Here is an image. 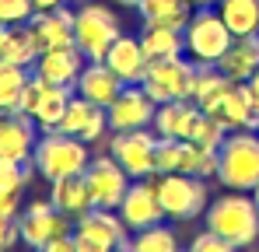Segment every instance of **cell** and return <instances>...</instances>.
Instances as JSON below:
<instances>
[{
  "mask_svg": "<svg viewBox=\"0 0 259 252\" xmlns=\"http://www.w3.org/2000/svg\"><path fill=\"white\" fill-rule=\"evenodd\" d=\"M203 224L228 238L235 249H252L259 242V207L252 193H235L228 189L224 196H217L203 210Z\"/></svg>",
  "mask_w": 259,
  "mask_h": 252,
  "instance_id": "1",
  "label": "cell"
},
{
  "mask_svg": "<svg viewBox=\"0 0 259 252\" xmlns=\"http://www.w3.org/2000/svg\"><path fill=\"white\" fill-rule=\"evenodd\" d=\"M217 182L235 193L259 189V130H231L217 147Z\"/></svg>",
  "mask_w": 259,
  "mask_h": 252,
  "instance_id": "2",
  "label": "cell"
},
{
  "mask_svg": "<svg viewBox=\"0 0 259 252\" xmlns=\"http://www.w3.org/2000/svg\"><path fill=\"white\" fill-rule=\"evenodd\" d=\"M91 161V144L63 133V130H42L32 151V165L46 182L67 179V175H84Z\"/></svg>",
  "mask_w": 259,
  "mask_h": 252,
  "instance_id": "3",
  "label": "cell"
},
{
  "mask_svg": "<svg viewBox=\"0 0 259 252\" xmlns=\"http://www.w3.org/2000/svg\"><path fill=\"white\" fill-rule=\"evenodd\" d=\"M182 39H186V60H193L196 67H217L235 35L217 14V7H196L189 25L182 28Z\"/></svg>",
  "mask_w": 259,
  "mask_h": 252,
  "instance_id": "4",
  "label": "cell"
},
{
  "mask_svg": "<svg viewBox=\"0 0 259 252\" xmlns=\"http://www.w3.org/2000/svg\"><path fill=\"white\" fill-rule=\"evenodd\" d=\"M154 186H158V200H161V210H165V221H175V224L203 217V210L210 203L207 179H196V175H186V172L154 175Z\"/></svg>",
  "mask_w": 259,
  "mask_h": 252,
  "instance_id": "5",
  "label": "cell"
},
{
  "mask_svg": "<svg viewBox=\"0 0 259 252\" xmlns=\"http://www.w3.org/2000/svg\"><path fill=\"white\" fill-rule=\"evenodd\" d=\"M119 35H123V25L112 7H105L98 0H84L74 11V46L88 60H105V53L112 49V42Z\"/></svg>",
  "mask_w": 259,
  "mask_h": 252,
  "instance_id": "6",
  "label": "cell"
},
{
  "mask_svg": "<svg viewBox=\"0 0 259 252\" xmlns=\"http://www.w3.org/2000/svg\"><path fill=\"white\" fill-rule=\"evenodd\" d=\"M144 91L165 105V102H179V98H193V84H196V63L186 56H172V60H151L147 74H144Z\"/></svg>",
  "mask_w": 259,
  "mask_h": 252,
  "instance_id": "7",
  "label": "cell"
},
{
  "mask_svg": "<svg viewBox=\"0 0 259 252\" xmlns=\"http://www.w3.org/2000/svg\"><path fill=\"white\" fill-rule=\"evenodd\" d=\"M130 242V228L116 210H88L81 221H74V249L77 252H116Z\"/></svg>",
  "mask_w": 259,
  "mask_h": 252,
  "instance_id": "8",
  "label": "cell"
},
{
  "mask_svg": "<svg viewBox=\"0 0 259 252\" xmlns=\"http://www.w3.org/2000/svg\"><path fill=\"white\" fill-rule=\"evenodd\" d=\"M70 231H74V221L53 207L49 196L25 203L21 214H18V238H21V245H28L35 252L42 249L46 242H53L60 235H70Z\"/></svg>",
  "mask_w": 259,
  "mask_h": 252,
  "instance_id": "9",
  "label": "cell"
},
{
  "mask_svg": "<svg viewBox=\"0 0 259 252\" xmlns=\"http://www.w3.org/2000/svg\"><path fill=\"white\" fill-rule=\"evenodd\" d=\"M70 98H74V91H70V88L46 84L42 77H35V74H32V81L25 84V95H21L18 112L32 116L39 130H60L63 112H67V105H70Z\"/></svg>",
  "mask_w": 259,
  "mask_h": 252,
  "instance_id": "10",
  "label": "cell"
},
{
  "mask_svg": "<svg viewBox=\"0 0 259 252\" xmlns=\"http://www.w3.org/2000/svg\"><path fill=\"white\" fill-rule=\"evenodd\" d=\"M154 151H158V133L154 130H126L109 137V154L126 168L130 179H151L154 175Z\"/></svg>",
  "mask_w": 259,
  "mask_h": 252,
  "instance_id": "11",
  "label": "cell"
},
{
  "mask_svg": "<svg viewBox=\"0 0 259 252\" xmlns=\"http://www.w3.org/2000/svg\"><path fill=\"white\" fill-rule=\"evenodd\" d=\"M84 182H88V193H91V203L102 210H116L119 200L126 196L130 189V179L126 168H119V161L112 154H98L91 158L84 168Z\"/></svg>",
  "mask_w": 259,
  "mask_h": 252,
  "instance_id": "12",
  "label": "cell"
},
{
  "mask_svg": "<svg viewBox=\"0 0 259 252\" xmlns=\"http://www.w3.org/2000/svg\"><path fill=\"white\" fill-rule=\"evenodd\" d=\"M158 112V102L144 91V84H126L116 102L105 109V119L112 133H126V130H151Z\"/></svg>",
  "mask_w": 259,
  "mask_h": 252,
  "instance_id": "13",
  "label": "cell"
},
{
  "mask_svg": "<svg viewBox=\"0 0 259 252\" xmlns=\"http://www.w3.org/2000/svg\"><path fill=\"white\" fill-rule=\"evenodd\" d=\"M116 214L123 217V224L133 231H144L151 224H161L165 221V210H161V200H158V186L151 179H133L126 189V196L119 200Z\"/></svg>",
  "mask_w": 259,
  "mask_h": 252,
  "instance_id": "14",
  "label": "cell"
},
{
  "mask_svg": "<svg viewBox=\"0 0 259 252\" xmlns=\"http://www.w3.org/2000/svg\"><path fill=\"white\" fill-rule=\"evenodd\" d=\"M207 116H214L228 133L231 130H259V105L249 91V84H231L207 109Z\"/></svg>",
  "mask_w": 259,
  "mask_h": 252,
  "instance_id": "15",
  "label": "cell"
},
{
  "mask_svg": "<svg viewBox=\"0 0 259 252\" xmlns=\"http://www.w3.org/2000/svg\"><path fill=\"white\" fill-rule=\"evenodd\" d=\"M39 126L25 112H0V161H32Z\"/></svg>",
  "mask_w": 259,
  "mask_h": 252,
  "instance_id": "16",
  "label": "cell"
},
{
  "mask_svg": "<svg viewBox=\"0 0 259 252\" xmlns=\"http://www.w3.org/2000/svg\"><path fill=\"white\" fill-rule=\"evenodd\" d=\"M88 56L77 46H60V49H46L39 53V60L32 63V74L42 77L46 84H60V88H77V77L84 70Z\"/></svg>",
  "mask_w": 259,
  "mask_h": 252,
  "instance_id": "17",
  "label": "cell"
},
{
  "mask_svg": "<svg viewBox=\"0 0 259 252\" xmlns=\"http://www.w3.org/2000/svg\"><path fill=\"white\" fill-rule=\"evenodd\" d=\"M28 32L39 46V53L46 49H60V46H74V11L53 7V11H35V18L28 21Z\"/></svg>",
  "mask_w": 259,
  "mask_h": 252,
  "instance_id": "18",
  "label": "cell"
},
{
  "mask_svg": "<svg viewBox=\"0 0 259 252\" xmlns=\"http://www.w3.org/2000/svg\"><path fill=\"white\" fill-rule=\"evenodd\" d=\"M60 130L70 133V137H77V140H84V144H95V140H102L109 133V119H105V109L102 105L74 95L70 105H67V112H63Z\"/></svg>",
  "mask_w": 259,
  "mask_h": 252,
  "instance_id": "19",
  "label": "cell"
},
{
  "mask_svg": "<svg viewBox=\"0 0 259 252\" xmlns=\"http://www.w3.org/2000/svg\"><path fill=\"white\" fill-rule=\"evenodd\" d=\"M200 116H203V109H200L193 98L165 102V105H158L151 130H154L161 140H189V137H193V126H196Z\"/></svg>",
  "mask_w": 259,
  "mask_h": 252,
  "instance_id": "20",
  "label": "cell"
},
{
  "mask_svg": "<svg viewBox=\"0 0 259 252\" xmlns=\"http://www.w3.org/2000/svg\"><path fill=\"white\" fill-rule=\"evenodd\" d=\"M116 77L123 84H140L144 81V74H147V53H144V46H140V39L137 35H119V39L112 42V49L105 53V60H102Z\"/></svg>",
  "mask_w": 259,
  "mask_h": 252,
  "instance_id": "21",
  "label": "cell"
},
{
  "mask_svg": "<svg viewBox=\"0 0 259 252\" xmlns=\"http://www.w3.org/2000/svg\"><path fill=\"white\" fill-rule=\"evenodd\" d=\"M123 88H126V84L119 81V77H116V74L102 63V60H88L84 70H81V77H77L74 95H81V98H88V102H95V105L109 109Z\"/></svg>",
  "mask_w": 259,
  "mask_h": 252,
  "instance_id": "22",
  "label": "cell"
},
{
  "mask_svg": "<svg viewBox=\"0 0 259 252\" xmlns=\"http://www.w3.org/2000/svg\"><path fill=\"white\" fill-rule=\"evenodd\" d=\"M49 203L60 210V214H67L70 221H81L88 210H95L84 175H67V179L49 182Z\"/></svg>",
  "mask_w": 259,
  "mask_h": 252,
  "instance_id": "23",
  "label": "cell"
},
{
  "mask_svg": "<svg viewBox=\"0 0 259 252\" xmlns=\"http://www.w3.org/2000/svg\"><path fill=\"white\" fill-rule=\"evenodd\" d=\"M221 74H228L235 84H245L259 70V35H242L228 46V53L217 63Z\"/></svg>",
  "mask_w": 259,
  "mask_h": 252,
  "instance_id": "24",
  "label": "cell"
},
{
  "mask_svg": "<svg viewBox=\"0 0 259 252\" xmlns=\"http://www.w3.org/2000/svg\"><path fill=\"white\" fill-rule=\"evenodd\" d=\"M147 60H172V56H186V39L179 28H165L154 21H144V32L137 35Z\"/></svg>",
  "mask_w": 259,
  "mask_h": 252,
  "instance_id": "25",
  "label": "cell"
},
{
  "mask_svg": "<svg viewBox=\"0 0 259 252\" xmlns=\"http://www.w3.org/2000/svg\"><path fill=\"white\" fill-rule=\"evenodd\" d=\"M39 60V46L32 39L28 25H14V28H4L0 35V63H11V67H28Z\"/></svg>",
  "mask_w": 259,
  "mask_h": 252,
  "instance_id": "26",
  "label": "cell"
},
{
  "mask_svg": "<svg viewBox=\"0 0 259 252\" xmlns=\"http://www.w3.org/2000/svg\"><path fill=\"white\" fill-rule=\"evenodd\" d=\"M137 14L144 21H154V25H165V28H186L189 18H193V7L189 0H140L137 4Z\"/></svg>",
  "mask_w": 259,
  "mask_h": 252,
  "instance_id": "27",
  "label": "cell"
},
{
  "mask_svg": "<svg viewBox=\"0 0 259 252\" xmlns=\"http://www.w3.org/2000/svg\"><path fill=\"white\" fill-rule=\"evenodd\" d=\"M217 14L224 18L235 39L259 35V0H217Z\"/></svg>",
  "mask_w": 259,
  "mask_h": 252,
  "instance_id": "28",
  "label": "cell"
},
{
  "mask_svg": "<svg viewBox=\"0 0 259 252\" xmlns=\"http://www.w3.org/2000/svg\"><path fill=\"white\" fill-rule=\"evenodd\" d=\"M130 249L133 252H182V242H179V231L172 224H151L144 231H133L130 235Z\"/></svg>",
  "mask_w": 259,
  "mask_h": 252,
  "instance_id": "29",
  "label": "cell"
},
{
  "mask_svg": "<svg viewBox=\"0 0 259 252\" xmlns=\"http://www.w3.org/2000/svg\"><path fill=\"white\" fill-rule=\"evenodd\" d=\"M231 84H235V81H231L228 74H221L217 67H196L193 102H196V105H200V109L207 112V109L214 105V102L221 98V95H224V91H228V88H231Z\"/></svg>",
  "mask_w": 259,
  "mask_h": 252,
  "instance_id": "30",
  "label": "cell"
},
{
  "mask_svg": "<svg viewBox=\"0 0 259 252\" xmlns=\"http://www.w3.org/2000/svg\"><path fill=\"white\" fill-rule=\"evenodd\" d=\"M28 81H32V70H28V67L0 63V112H18Z\"/></svg>",
  "mask_w": 259,
  "mask_h": 252,
  "instance_id": "31",
  "label": "cell"
},
{
  "mask_svg": "<svg viewBox=\"0 0 259 252\" xmlns=\"http://www.w3.org/2000/svg\"><path fill=\"white\" fill-rule=\"evenodd\" d=\"M179 172L196 175V179H217V151H214V147H200V144L186 140V144H182Z\"/></svg>",
  "mask_w": 259,
  "mask_h": 252,
  "instance_id": "32",
  "label": "cell"
},
{
  "mask_svg": "<svg viewBox=\"0 0 259 252\" xmlns=\"http://www.w3.org/2000/svg\"><path fill=\"white\" fill-rule=\"evenodd\" d=\"M35 175L32 161H0V193H21Z\"/></svg>",
  "mask_w": 259,
  "mask_h": 252,
  "instance_id": "33",
  "label": "cell"
},
{
  "mask_svg": "<svg viewBox=\"0 0 259 252\" xmlns=\"http://www.w3.org/2000/svg\"><path fill=\"white\" fill-rule=\"evenodd\" d=\"M224 137H228V130L217 123L214 116H207V112H203V116L196 119V126H193V137H189V140H193V144H200V147H214V151H217V147L224 144Z\"/></svg>",
  "mask_w": 259,
  "mask_h": 252,
  "instance_id": "34",
  "label": "cell"
},
{
  "mask_svg": "<svg viewBox=\"0 0 259 252\" xmlns=\"http://www.w3.org/2000/svg\"><path fill=\"white\" fill-rule=\"evenodd\" d=\"M182 144H186V140H161V137H158V151H154V175H172V172H179V161H182Z\"/></svg>",
  "mask_w": 259,
  "mask_h": 252,
  "instance_id": "35",
  "label": "cell"
},
{
  "mask_svg": "<svg viewBox=\"0 0 259 252\" xmlns=\"http://www.w3.org/2000/svg\"><path fill=\"white\" fill-rule=\"evenodd\" d=\"M35 18V4L32 0H0V25L14 28V25H28Z\"/></svg>",
  "mask_w": 259,
  "mask_h": 252,
  "instance_id": "36",
  "label": "cell"
},
{
  "mask_svg": "<svg viewBox=\"0 0 259 252\" xmlns=\"http://www.w3.org/2000/svg\"><path fill=\"white\" fill-rule=\"evenodd\" d=\"M186 252H242V249H235L228 238H221V235H214L210 228H203L193 242H189V249Z\"/></svg>",
  "mask_w": 259,
  "mask_h": 252,
  "instance_id": "37",
  "label": "cell"
},
{
  "mask_svg": "<svg viewBox=\"0 0 259 252\" xmlns=\"http://www.w3.org/2000/svg\"><path fill=\"white\" fill-rule=\"evenodd\" d=\"M18 242V217H0V252H11Z\"/></svg>",
  "mask_w": 259,
  "mask_h": 252,
  "instance_id": "38",
  "label": "cell"
},
{
  "mask_svg": "<svg viewBox=\"0 0 259 252\" xmlns=\"http://www.w3.org/2000/svg\"><path fill=\"white\" fill-rule=\"evenodd\" d=\"M21 214V193H0V217H18Z\"/></svg>",
  "mask_w": 259,
  "mask_h": 252,
  "instance_id": "39",
  "label": "cell"
},
{
  "mask_svg": "<svg viewBox=\"0 0 259 252\" xmlns=\"http://www.w3.org/2000/svg\"><path fill=\"white\" fill-rule=\"evenodd\" d=\"M39 252H77L74 249V231H70V235H60V238H53V242H46Z\"/></svg>",
  "mask_w": 259,
  "mask_h": 252,
  "instance_id": "40",
  "label": "cell"
},
{
  "mask_svg": "<svg viewBox=\"0 0 259 252\" xmlns=\"http://www.w3.org/2000/svg\"><path fill=\"white\" fill-rule=\"evenodd\" d=\"M35 4V11H53V7H63L67 0H32Z\"/></svg>",
  "mask_w": 259,
  "mask_h": 252,
  "instance_id": "41",
  "label": "cell"
},
{
  "mask_svg": "<svg viewBox=\"0 0 259 252\" xmlns=\"http://www.w3.org/2000/svg\"><path fill=\"white\" fill-rule=\"evenodd\" d=\"M245 84H249V91H252V98H256V105H259V70H256V74H252Z\"/></svg>",
  "mask_w": 259,
  "mask_h": 252,
  "instance_id": "42",
  "label": "cell"
},
{
  "mask_svg": "<svg viewBox=\"0 0 259 252\" xmlns=\"http://www.w3.org/2000/svg\"><path fill=\"white\" fill-rule=\"evenodd\" d=\"M189 7L196 11V7H217V0H189Z\"/></svg>",
  "mask_w": 259,
  "mask_h": 252,
  "instance_id": "43",
  "label": "cell"
},
{
  "mask_svg": "<svg viewBox=\"0 0 259 252\" xmlns=\"http://www.w3.org/2000/svg\"><path fill=\"white\" fill-rule=\"evenodd\" d=\"M116 4H123V7H137L140 0H116Z\"/></svg>",
  "mask_w": 259,
  "mask_h": 252,
  "instance_id": "44",
  "label": "cell"
},
{
  "mask_svg": "<svg viewBox=\"0 0 259 252\" xmlns=\"http://www.w3.org/2000/svg\"><path fill=\"white\" fill-rule=\"evenodd\" d=\"M116 252H133V249H130V242H126V245H123V249H116Z\"/></svg>",
  "mask_w": 259,
  "mask_h": 252,
  "instance_id": "45",
  "label": "cell"
},
{
  "mask_svg": "<svg viewBox=\"0 0 259 252\" xmlns=\"http://www.w3.org/2000/svg\"><path fill=\"white\" fill-rule=\"evenodd\" d=\"M252 196H256V207H259V189H256V193H252Z\"/></svg>",
  "mask_w": 259,
  "mask_h": 252,
  "instance_id": "46",
  "label": "cell"
},
{
  "mask_svg": "<svg viewBox=\"0 0 259 252\" xmlns=\"http://www.w3.org/2000/svg\"><path fill=\"white\" fill-rule=\"evenodd\" d=\"M0 35H4V25H0Z\"/></svg>",
  "mask_w": 259,
  "mask_h": 252,
  "instance_id": "47",
  "label": "cell"
},
{
  "mask_svg": "<svg viewBox=\"0 0 259 252\" xmlns=\"http://www.w3.org/2000/svg\"><path fill=\"white\" fill-rule=\"evenodd\" d=\"M81 4H84V0H81Z\"/></svg>",
  "mask_w": 259,
  "mask_h": 252,
  "instance_id": "48",
  "label": "cell"
},
{
  "mask_svg": "<svg viewBox=\"0 0 259 252\" xmlns=\"http://www.w3.org/2000/svg\"><path fill=\"white\" fill-rule=\"evenodd\" d=\"M256 245H259V242H256Z\"/></svg>",
  "mask_w": 259,
  "mask_h": 252,
  "instance_id": "49",
  "label": "cell"
},
{
  "mask_svg": "<svg viewBox=\"0 0 259 252\" xmlns=\"http://www.w3.org/2000/svg\"><path fill=\"white\" fill-rule=\"evenodd\" d=\"M32 252H35V249H32Z\"/></svg>",
  "mask_w": 259,
  "mask_h": 252,
  "instance_id": "50",
  "label": "cell"
}]
</instances>
